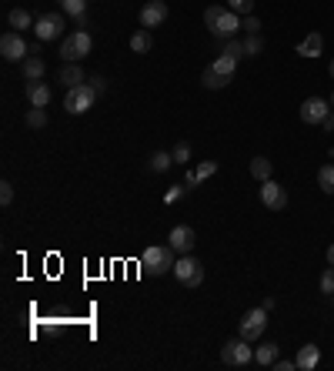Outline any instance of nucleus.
Listing matches in <instances>:
<instances>
[{
	"label": "nucleus",
	"instance_id": "obj_41",
	"mask_svg": "<svg viewBox=\"0 0 334 371\" xmlns=\"http://www.w3.org/2000/svg\"><path fill=\"white\" fill-rule=\"evenodd\" d=\"M328 264H331V268H334V245L328 247Z\"/></svg>",
	"mask_w": 334,
	"mask_h": 371
},
{
	"label": "nucleus",
	"instance_id": "obj_26",
	"mask_svg": "<svg viewBox=\"0 0 334 371\" xmlns=\"http://www.w3.org/2000/svg\"><path fill=\"white\" fill-rule=\"evenodd\" d=\"M318 187L324 194H334V164H321L318 168Z\"/></svg>",
	"mask_w": 334,
	"mask_h": 371
},
{
	"label": "nucleus",
	"instance_id": "obj_3",
	"mask_svg": "<svg viewBox=\"0 0 334 371\" xmlns=\"http://www.w3.org/2000/svg\"><path fill=\"white\" fill-rule=\"evenodd\" d=\"M91 50H94V37H91V34H87V31H74L67 41H64L61 57H64V64H80Z\"/></svg>",
	"mask_w": 334,
	"mask_h": 371
},
{
	"label": "nucleus",
	"instance_id": "obj_1",
	"mask_svg": "<svg viewBox=\"0 0 334 371\" xmlns=\"http://www.w3.org/2000/svg\"><path fill=\"white\" fill-rule=\"evenodd\" d=\"M204 24H208L211 37H217V41H234V34L244 27L241 14H234L231 7H221V3H211L204 10Z\"/></svg>",
	"mask_w": 334,
	"mask_h": 371
},
{
	"label": "nucleus",
	"instance_id": "obj_17",
	"mask_svg": "<svg viewBox=\"0 0 334 371\" xmlns=\"http://www.w3.org/2000/svg\"><path fill=\"white\" fill-rule=\"evenodd\" d=\"M57 80L71 91V87H77V84H84L87 78H84V67H80V64H64L61 71H57Z\"/></svg>",
	"mask_w": 334,
	"mask_h": 371
},
{
	"label": "nucleus",
	"instance_id": "obj_30",
	"mask_svg": "<svg viewBox=\"0 0 334 371\" xmlns=\"http://www.w3.org/2000/svg\"><path fill=\"white\" fill-rule=\"evenodd\" d=\"M228 7L234 10V14H241V17L254 14V0H228Z\"/></svg>",
	"mask_w": 334,
	"mask_h": 371
},
{
	"label": "nucleus",
	"instance_id": "obj_31",
	"mask_svg": "<svg viewBox=\"0 0 334 371\" xmlns=\"http://www.w3.org/2000/svg\"><path fill=\"white\" fill-rule=\"evenodd\" d=\"M170 154H174V164H181V168H184V164L191 161V144H187V140H181V144L170 151Z\"/></svg>",
	"mask_w": 334,
	"mask_h": 371
},
{
	"label": "nucleus",
	"instance_id": "obj_11",
	"mask_svg": "<svg viewBox=\"0 0 334 371\" xmlns=\"http://www.w3.org/2000/svg\"><path fill=\"white\" fill-rule=\"evenodd\" d=\"M64 31H67V24H64V14H44L37 17V24H34V34H37V41H57V37H64Z\"/></svg>",
	"mask_w": 334,
	"mask_h": 371
},
{
	"label": "nucleus",
	"instance_id": "obj_14",
	"mask_svg": "<svg viewBox=\"0 0 334 371\" xmlns=\"http://www.w3.org/2000/svg\"><path fill=\"white\" fill-rule=\"evenodd\" d=\"M298 371H314L321 365V348L318 344H304V348H298Z\"/></svg>",
	"mask_w": 334,
	"mask_h": 371
},
{
	"label": "nucleus",
	"instance_id": "obj_42",
	"mask_svg": "<svg viewBox=\"0 0 334 371\" xmlns=\"http://www.w3.org/2000/svg\"><path fill=\"white\" fill-rule=\"evenodd\" d=\"M328 71H331V78H334V57H331V67H328Z\"/></svg>",
	"mask_w": 334,
	"mask_h": 371
},
{
	"label": "nucleus",
	"instance_id": "obj_18",
	"mask_svg": "<svg viewBox=\"0 0 334 371\" xmlns=\"http://www.w3.org/2000/svg\"><path fill=\"white\" fill-rule=\"evenodd\" d=\"M238 64H241V54H231V50H221L217 57H214V71L217 74H228V78H234V71H238Z\"/></svg>",
	"mask_w": 334,
	"mask_h": 371
},
{
	"label": "nucleus",
	"instance_id": "obj_22",
	"mask_svg": "<svg viewBox=\"0 0 334 371\" xmlns=\"http://www.w3.org/2000/svg\"><path fill=\"white\" fill-rule=\"evenodd\" d=\"M131 50H134V54H151L154 50V37L147 27H140V31L131 37Z\"/></svg>",
	"mask_w": 334,
	"mask_h": 371
},
{
	"label": "nucleus",
	"instance_id": "obj_36",
	"mask_svg": "<svg viewBox=\"0 0 334 371\" xmlns=\"http://www.w3.org/2000/svg\"><path fill=\"white\" fill-rule=\"evenodd\" d=\"M244 31H247V34H261V20L254 14L244 17Z\"/></svg>",
	"mask_w": 334,
	"mask_h": 371
},
{
	"label": "nucleus",
	"instance_id": "obj_25",
	"mask_svg": "<svg viewBox=\"0 0 334 371\" xmlns=\"http://www.w3.org/2000/svg\"><path fill=\"white\" fill-rule=\"evenodd\" d=\"M170 164H174V154H170V151H154V157L147 161V168H151L154 174H164Z\"/></svg>",
	"mask_w": 334,
	"mask_h": 371
},
{
	"label": "nucleus",
	"instance_id": "obj_21",
	"mask_svg": "<svg viewBox=\"0 0 334 371\" xmlns=\"http://www.w3.org/2000/svg\"><path fill=\"white\" fill-rule=\"evenodd\" d=\"M20 71H24V80H41L44 78V61L37 54H31L27 61H20Z\"/></svg>",
	"mask_w": 334,
	"mask_h": 371
},
{
	"label": "nucleus",
	"instance_id": "obj_35",
	"mask_svg": "<svg viewBox=\"0 0 334 371\" xmlns=\"http://www.w3.org/2000/svg\"><path fill=\"white\" fill-rule=\"evenodd\" d=\"M184 191H187V187H181V184L167 187V194H164V204H174V201H181V198H184Z\"/></svg>",
	"mask_w": 334,
	"mask_h": 371
},
{
	"label": "nucleus",
	"instance_id": "obj_19",
	"mask_svg": "<svg viewBox=\"0 0 334 371\" xmlns=\"http://www.w3.org/2000/svg\"><path fill=\"white\" fill-rule=\"evenodd\" d=\"M201 80H204V87H208V91H224V87L231 84V78H228V74H217L214 67H204V74H201Z\"/></svg>",
	"mask_w": 334,
	"mask_h": 371
},
{
	"label": "nucleus",
	"instance_id": "obj_29",
	"mask_svg": "<svg viewBox=\"0 0 334 371\" xmlns=\"http://www.w3.org/2000/svg\"><path fill=\"white\" fill-rule=\"evenodd\" d=\"M61 10L71 17H80L87 14V0H61Z\"/></svg>",
	"mask_w": 334,
	"mask_h": 371
},
{
	"label": "nucleus",
	"instance_id": "obj_20",
	"mask_svg": "<svg viewBox=\"0 0 334 371\" xmlns=\"http://www.w3.org/2000/svg\"><path fill=\"white\" fill-rule=\"evenodd\" d=\"M277 355H281V348H277L274 341H264L261 348H254V361H258L261 368H264V365H274V361H277Z\"/></svg>",
	"mask_w": 334,
	"mask_h": 371
},
{
	"label": "nucleus",
	"instance_id": "obj_43",
	"mask_svg": "<svg viewBox=\"0 0 334 371\" xmlns=\"http://www.w3.org/2000/svg\"><path fill=\"white\" fill-rule=\"evenodd\" d=\"M331 110H334V94H331Z\"/></svg>",
	"mask_w": 334,
	"mask_h": 371
},
{
	"label": "nucleus",
	"instance_id": "obj_6",
	"mask_svg": "<svg viewBox=\"0 0 334 371\" xmlns=\"http://www.w3.org/2000/svg\"><path fill=\"white\" fill-rule=\"evenodd\" d=\"M174 278L181 281L184 288H198L201 281H204V264H201L194 254H181V258L174 261Z\"/></svg>",
	"mask_w": 334,
	"mask_h": 371
},
{
	"label": "nucleus",
	"instance_id": "obj_32",
	"mask_svg": "<svg viewBox=\"0 0 334 371\" xmlns=\"http://www.w3.org/2000/svg\"><path fill=\"white\" fill-rule=\"evenodd\" d=\"M318 288H321V294H334V268H324Z\"/></svg>",
	"mask_w": 334,
	"mask_h": 371
},
{
	"label": "nucleus",
	"instance_id": "obj_8",
	"mask_svg": "<svg viewBox=\"0 0 334 371\" xmlns=\"http://www.w3.org/2000/svg\"><path fill=\"white\" fill-rule=\"evenodd\" d=\"M0 54H3V61H27L31 57V47H27V41H24V34L20 31H7L3 37H0Z\"/></svg>",
	"mask_w": 334,
	"mask_h": 371
},
{
	"label": "nucleus",
	"instance_id": "obj_7",
	"mask_svg": "<svg viewBox=\"0 0 334 371\" xmlns=\"http://www.w3.org/2000/svg\"><path fill=\"white\" fill-rule=\"evenodd\" d=\"M264 328H268V308H251L241 314V321H238V335L247 341H258L264 335Z\"/></svg>",
	"mask_w": 334,
	"mask_h": 371
},
{
	"label": "nucleus",
	"instance_id": "obj_39",
	"mask_svg": "<svg viewBox=\"0 0 334 371\" xmlns=\"http://www.w3.org/2000/svg\"><path fill=\"white\" fill-rule=\"evenodd\" d=\"M91 84H94V91L97 94H104V87H107V80L101 78V74H97V78H91Z\"/></svg>",
	"mask_w": 334,
	"mask_h": 371
},
{
	"label": "nucleus",
	"instance_id": "obj_34",
	"mask_svg": "<svg viewBox=\"0 0 334 371\" xmlns=\"http://www.w3.org/2000/svg\"><path fill=\"white\" fill-rule=\"evenodd\" d=\"M214 174H217V161H201V168H198L201 181H208V177H214Z\"/></svg>",
	"mask_w": 334,
	"mask_h": 371
},
{
	"label": "nucleus",
	"instance_id": "obj_9",
	"mask_svg": "<svg viewBox=\"0 0 334 371\" xmlns=\"http://www.w3.org/2000/svg\"><path fill=\"white\" fill-rule=\"evenodd\" d=\"M261 204H264L268 211H284V208H288V187H281L274 177L261 181Z\"/></svg>",
	"mask_w": 334,
	"mask_h": 371
},
{
	"label": "nucleus",
	"instance_id": "obj_16",
	"mask_svg": "<svg viewBox=\"0 0 334 371\" xmlns=\"http://www.w3.org/2000/svg\"><path fill=\"white\" fill-rule=\"evenodd\" d=\"M27 101H31V108H47L50 104V87L44 80H27Z\"/></svg>",
	"mask_w": 334,
	"mask_h": 371
},
{
	"label": "nucleus",
	"instance_id": "obj_5",
	"mask_svg": "<svg viewBox=\"0 0 334 371\" xmlns=\"http://www.w3.org/2000/svg\"><path fill=\"white\" fill-rule=\"evenodd\" d=\"M94 101H97V91H94V84H77V87H71L67 91V97H64V108H67V114H87V110L94 108Z\"/></svg>",
	"mask_w": 334,
	"mask_h": 371
},
{
	"label": "nucleus",
	"instance_id": "obj_12",
	"mask_svg": "<svg viewBox=\"0 0 334 371\" xmlns=\"http://www.w3.org/2000/svg\"><path fill=\"white\" fill-rule=\"evenodd\" d=\"M167 245L174 247L177 254H191L194 245H198V234H194V228H187V224H177V228H170V234H167Z\"/></svg>",
	"mask_w": 334,
	"mask_h": 371
},
{
	"label": "nucleus",
	"instance_id": "obj_15",
	"mask_svg": "<svg viewBox=\"0 0 334 371\" xmlns=\"http://www.w3.org/2000/svg\"><path fill=\"white\" fill-rule=\"evenodd\" d=\"M321 50H324V37H321L318 31L307 34L301 44L294 47V54H298V57H321Z\"/></svg>",
	"mask_w": 334,
	"mask_h": 371
},
{
	"label": "nucleus",
	"instance_id": "obj_13",
	"mask_svg": "<svg viewBox=\"0 0 334 371\" xmlns=\"http://www.w3.org/2000/svg\"><path fill=\"white\" fill-rule=\"evenodd\" d=\"M140 27H147V31H154V27H161L167 20V3L164 0H147L144 7H140Z\"/></svg>",
	"mask_w": 334,
	"mask_h": 371
},
{
	"label": "nucleus",
	"instance_id": "obj_2",
	"mask_svg": "<svg viewBox=\"0 0 334 371\" xmlns=\"http://www.w3.org/2000/svg\"><path fill=\"white\" fill-rule=\"evenodd\" d=\"M174 261H177V251L170 245H151L140 254V271L151 278H161L167 271H174Z\"/></svg>",
	"mask_w": 334,
	"mask_h": 371
},
{
	"label": "nucleus",
	"instance_id": "obj_10",
	"mask_svg": "<svg viewBox=\"0 0 334 371\" xmlns=\"http://www.w3.org/2000/svg\"><path fill=\"white\" fill-rule=\"evenodd\" d=\"M298 114H301L304 124H311V127H321V124H324V117L331 114V101H324V97H307L301 108H298Z\"/></svg>",
	"mask_w": 334,
	"mask_h": 371
},
{
	"label": "nucleus",
	"instance_id": "obj_37",
	"mask_svg": "<svg viewBox=\"0 0 334 371\" xmlns=\"http://www.w3.org/2000/svg\"><path fill=\"white\" fill-rule=\"evenodd\" d=\"M274 368H277V371H294V368H298V361H291V358H277V361H274Z\"/></svg>",
	"mask_w": 334,
	"mask_h": 371
},
{
	"label": "nucleus",
	"instance_id": "obj_33",
	"mask_svg": "<svg viewBox=\"0 0 334 371\" xmlns=\"http://www.w3.org/2000/svg\"><path fill=\"white\" fill-rule=\"evenodd\" d=\"M10 201H14V184L10 181H0V204L10 208Z\"/></svg>",
	"mask_w": 334,
	"mask_h": 371
},
{
	"label": "nucleus",
	"instance_id": "obj_24",
	"mask_svg": "<svg viewBox=\"0 0 334 371\" xmlns=\"http://www.w3.org/2000/svg\"><path fill=\"white\" fill-rule=\"evenodd\" d=\"M271 174H274V164L268 157H254V161H251V177H254V181H268Z\"/></svg>",
	"mask_w": 334,
	"mask_h": 371
},
{
	"label": "nucleus",
	"instance_id": "obj_4",
	"mask_svg": "<svg viewBox=\"0 0 334 371\" xmlns=\"http://www.w3.org/2000/svg\"><path fill=\"white\" fill-rule=\"evenodd\" d=\"M221 361L231 365V368H244V365H251V361H254V348H251V341L241 338V335H238V341L231 338L228 344L221 348Z\"/></svg>",
	"mask_w": 334,
	"mask_h": 371
},
{
	"label": "nucleus",
	"instance_id": "obj_40",
	"mask_svg": "<svg viewBox=\"0 0 334 371\" xmlns=\"http://www.w3.org/2000/svg\"><path fill=\"white\" fill-rule=\"evenodd\" d=\"M321 127H324V131H334V110L324 117V124H321Z\"/></svg>",
	"mask_w": 334,
	"mask_h": 371
},
{
	"label": "nucleus",
	"instance_id": "obj_38",
	"mask_svg": "<svg viewBox=\"0 0 334 371\" xmlns=\"http://www.w3.org/2000/svg\"><path fill=\"white\" fill-rule=\"evenodd\" d=\"M198 184H201L198 170H187V174H184V187H187V191H191V187H198Z\"/></svg>",
	"mask_w": 334,
	"mask_h": 371
},
{
	"label": "nucleus",
	"instance_id": "obj_28",
	"mask_svg": "<svg viewBox=\"0 0 334 371\" xmlns=\"http://www.w3.org/2000/svg\"><path fill=\"white\" fill-rule=\"evenodd\" d=\"M27 127H34V131L47 127V108H31L27 110Z\"/></svg>",
	"mask_w": 334,
	"mask_h": 371
},
{
	"label": "nucleus",
	"instance_id": "obj_23",
	"mask_svg": "<svg viewBox=\"0 0 334 371\" xmlns=\"http://www.w3.org/2000/svg\"><path fill=\"white\" fill-rule=\"evenodd\" d=\"M7 20H10V27H14V31H27V27H34V24H37V20H34L31 14H27V10H24V7H17V10H10V17H7Z\"/></svg>",
	"mask_w": 334,
	"mask_h": 371
},
{
	"label": "nucleus",
	"instance_id": "obj_27",
	"mask_svg": "<svg viewBox=\"0 0 334 371\" xmlns=\"http://www.w3.org/2000/svg\"><path fill=\"white\" fill-rule=\"evenodd\" d=\"M261 50H264V37H261V34H247V41H244V57H261Z\"/></svg>",
	"mask_w": 334,
	"mask_h": 371
}]
</instances>
